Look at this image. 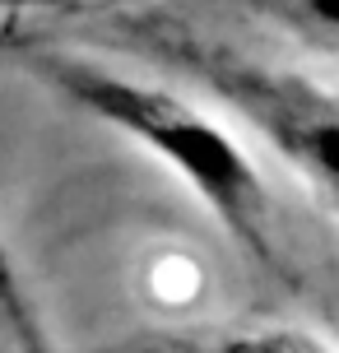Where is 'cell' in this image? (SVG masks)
Masks as SVG:
<instances>
[{
  "label": "cell",
  "mask_w": 339,
  "mask_h": 353,
  "mask_svg": "<svg viewBox=\"0 0 339 353\" xmlns=\"http://www.w3.org/2000/svg\"><path fill=\"white\" fill-rule=\"evenodd\" d=\"M269 23L311 52H339V0H251Z\"/></svg>",
  "instance_id": "277c9868"
},
{
  "label": "cell",
  "mask_w": 339,
  "mask_h": 353,
  "mask_svg": "<svg viewBox=\"0 0 339 353\" xmlns=\"http://www.w3.org/2000/svg\"><path fill=\"white\" fill-rule=\"evenodd\" d=\"M0 316H5V325L14 330L19 353H52V344H47V330L37 325L33 302H28V293H23V283H19L14 261H10L5 242H0Z\"/></svg>",
  "instance_id": "5b68a950"
},
{
  "label": "cell",
  "mask_w": 339,
  "mask_h": 353,
  "mask_svg": "<svg viewBox=\"0 0 339 353\" xmlns=\"http://www.w3.org/2000/svg\"><path fill=\"white\" fill-rule=\"evenodd\" d=\"M116 353H339V349L307 335V330L256 325V330H209V335H158L125 344Z\"/></svg>",
  "instance_id": "3957f363"
},
{
  "label": "cell",
  "mask_w": 339,
  "mask_h": 353,
  "mask_svg": "<svg viewBox=\"0 0 339 353\" xmlns=\"http://www.w3.org/2000/svg\"><path fill=\"white\" fill-rule=\"evenodd\" d=\"M125 37L154 61L196 79L260 135L316 195L339 210V98L298 74L256 65L158 14L125 19Z\"/></svg>",
  "instance_id": "7a4b0ae2"
},
{
  "label": "cell",
  "mask_w": 339,
  "mask_h": 353,
  "mask_svg": "<svg viewBox=\"0 0 339 353\" xmlns=\"http://www.w3.org/2000/svg\"><path fill=\"white\" fill-rule=\"evenodd\" d=\"M23 65L42 84H52L65 103L163 159L167 172L214 214L218 228L251 261L274 279H288V265L269 232V191L260 181V168L251 163V154L228 125H218L209 112L158 84H144L65 52H23Z\"/></svg>",
  "instance_id": "6da1fadb"
}]
</instances>
